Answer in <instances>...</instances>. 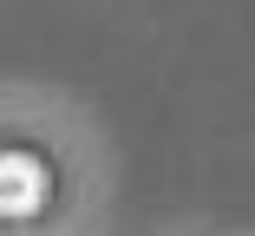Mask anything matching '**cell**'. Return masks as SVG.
Masks as SVG:
<instances>
[{"label": "cell", "mask_w": 255, "mask_h": 236, "mask_svg": "<svg viewBox=\"0 0 255 236\" xmlns=\"http://www.w3.org/2000/svg\"><path fill=\"white\" fill-rule=\"evenodd\" d=\"M46 197H53V171L33 151H0V223L33 217Z\"/></svg>", "instance_id": "6da1fadb"}]
</instances>
